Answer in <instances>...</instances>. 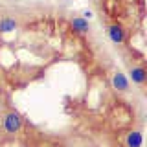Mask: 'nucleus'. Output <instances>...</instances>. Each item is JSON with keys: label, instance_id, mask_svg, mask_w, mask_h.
Listing matches in <instances>:
<instances>
[{"label": "nucleus", "instance_id": "39448f33", "mask_svg": "<svg viewBox=\"0 0 147 147\" xmlns=\"http://www.w3.org/2000/svg\"><path fill=\"white\" fill-rule=\"evenodd\" d=\"M142 142H144V136H142L140 131L129 132L127 138H125V145L127 147H142Z\"/></svg>", "mask_w": 147, "mask_h": 147}, {"label": "nucleus", "instance_id": "f03ea898", "mask_svg": "<svg viewBox=\"0 0 147 147\" xmlns=\"http://www.w3.org/2000/svg\"><path fill=\"white\" fill-rule=\"evenodd\" d=\"M109 39L112 40L114 44H123L125 42V31L119 24H110L109 26Z\"/></svg>", "mask_w": 147, "mask_h": 147}, {"label": "nucleus", "instance_id": "7ed1b4c3", "mask_svg": "<svg viewBox=\"0 0 147 147\" xmlns=\"http://www.w3.org/2000/svg\"><path fill=\"white\" fill-rule=\"evenodd\" d=\"M129 79H131L134 85H144L147 79V72L144 66H132L129 70Z\"/></svg>", "mask_w": 147, "mask_h": 147}, {"label": "nucleus", "instance_id": "f257e3e1", "mask_svg": "<svg viewBox=\"0 0 147 147\" xmlns=\"http://www.w3.org/2000/svg\"><path fill=\"white\" fill-rule=\"evenodd\" d=\"M4 129L9 134H17L18 131L22 129V118L18 112H7L4 116Z\"/></svg>", "mask_w": 147, "mask_h": 147}, {"label": "nucleus", "instance_id": "423d86ee", "mask_svg": "<svg viewBox=\"0 0 147 147\" xmlns=\"http://www.w3.org/2000/svg\"><path fill=\"white\" fill-rule=\"evenodd\" d=\"M17 26H18V22L15 20V18L4 17L2 20H0V33H9V31L17 30Z\"/></svg>", "mask_w": 147, "mask_h": 147}, {"label": "nucleus", "instance_id": "0eeeda50", "mask_svg": "<svg viewBox=\"0 0 147 147\" xmlns=\"http://www.w3.org/2000/svg\"><path fill=\"white\" fill-rule=\"evenodd\" d=\"M72 28L77 31V33H88V30H90L88 22H86L83 17H76V18H72Z\"/></svg>", "mask_w": 147, "mask_h": 147}, {"label": "nucleus", "instance_id": "20e7f679", "mask_svg": "<svg viewBox=\"0 0 147 147\" xmlns=\"http://www.w3.org/2000/svg\"><path fill=\"white\" fill-rule=\"evenodd\" d=\"M112 85H114V88L119 90V92H127L129 90V79L125 77V74H121V72H116L112 76Z\"/></svg>", "mask_w": 147, "mask_h": 147}]
</instances>
